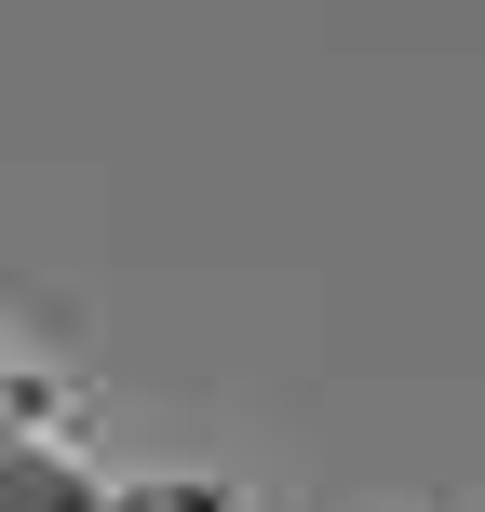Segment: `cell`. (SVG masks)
<instances>
[{"label": "cell", "mask_w": 485, "mask_h": 512, "mask_svg": "<svg viewBox=\"0 0 485 512\" xmlns=\"http://www.w3.org/2000/svg\"><path fill=\"white\" fill-rule=\"evenodd\" d=\"M0 512H216V486H149L81 445L68 391L0 337Z\"/></svg>", "instance_id": "6da1fadb"}, {"label": "cell", "mask_w": 485, "mask_h": 512, "mask_svg": "<svg viewBox=\"0 0 485 512\" xmlns=\"http://www.w3.org/2000/svg\"><path fill=\"white\" fill-rule=\"evenodd\" d=\"M216 512H230V499H216Z\"/></svg>", "instance_id": "7a4b0ae2"}]
</instances>
